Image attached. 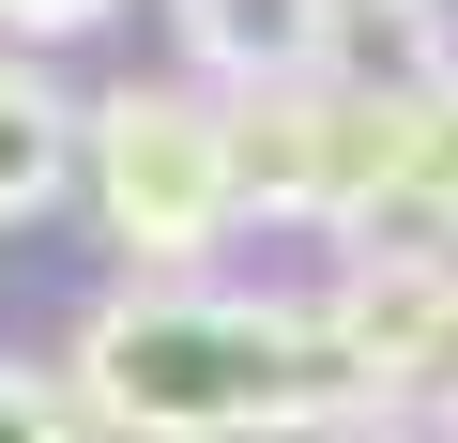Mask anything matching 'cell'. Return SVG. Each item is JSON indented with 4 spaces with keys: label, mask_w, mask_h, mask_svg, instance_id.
I'll list each match as a JSON object with an SVG mask.
<instances>
[{
    "label": "cell",
    "mask_w": 458,
    "mask_h": 443,
    "mask_svg": "<svg viewBox=\"0 0 458 443\" xmlns=\"http://www.w3.org/2000/svg\"><path fill=\"white\" fill-rule=\"evenodd\" d=\"M62 397L92 443H321L382 413L336 337V291H214V276H123L77 321Z\"/></svg>",
    "instance_id": "obj_1"
},
{
    "label": "cell",
    "mask_w": 458,
    "mask_h": 443,
    "mask_svg": "<svg viewBox=\"0 0 458 443\" xmlns=\"http://www.w3.org/2000/svg\"><path fill=\"white\" fill-rule=\"evenodd\" d=\"M77 199L107 214V245L138 276H199L229 230H245V183H229V107L214 92H107L77 107Z\"/></svg>",
    "instance_id": "obj_2"
},
{
    "label": "cell",
    "mask_w": 458,
    "mask_h": 443,
    "mask_svg": "<svg viewBox=\"0 0 458 443\" xmlns=\"http://www.w3.org/2000/svg\"><path fill=\"white\" fill-rule=\"evenodd\" d=\"M336 337H352V367H367L382 413H428V382L458 367V245H352Z\"/></svg>",
    "instance_id": "obj_3"
},
{
    "label": "cell",
    "mask_w": 458,
    "mask_h": 443,
    "mask_svg": "<svg viewBox=\"0 0 458 443\" xmlns=\"http://www.w3.org/2000/svg\"><path fill=\"white\" fill-rule=\"evenodd\" d=\"M199 92H306L336 62V0H168Z\"/></svg>",
    "instance_id": "obj_4"
},
{
    "label": "cell",
    "mask_w": 458,
    "mask_h": 443,
    "mask_svg": "<svg viewBox=\"0 0 458 443\" xmlns=\"http://www.w3.org/2000/svg\"><path fill=\"white\" fill-rule=\"evenodd\" d=\"M62 199H77V92L31 47H0V230H31Z\"/></svg>",
    "instance_id": "obj_5"
},
{
    "label": "cell",
    "mask_w": 458,
    "mask_h": 443,
    "mask_svg": "<svg viewBox=\"0 0 458 443\" xmlns=\"http://www.w3.org/2000/svg\"><path fill=\"white\" fill-rule=\"evenodd\" d=\"M0 443H92V428H77V397L47 367H0Z\"/></svg>",
    "instance_id": "obj_6"
},
{
    "label": "cell",
    "mask_w": 458,
    "mask_h": 443,
    "mask_svg": "<svg viewBox=\"0 0 458 443\" xmlns=\"http://www.w3.org/2000/svg\"><path fill=\"white\" fill-rule=\"evenodd\" d=\"M92 16H123V0H0V47H62V31H92Z\"/></svg>",
    "instance_id": "obj_7"
},
{
    "label": "cell",
    "mask_w": 458,
    "mask_h": 443,
    "mask_svg": "<svg viewBox=\"0 0 458 443\" xmlns=\"http://www.w3.org/2000/svg\"><path fill=\"white\" fill-rule=\"evenodd\" d=\"M428 428H443V443H458V367H443V382H428Z\"/></svg>",
    "instance_id": "obj_8"
}]
</instances>
